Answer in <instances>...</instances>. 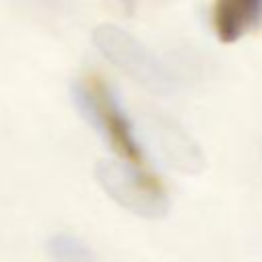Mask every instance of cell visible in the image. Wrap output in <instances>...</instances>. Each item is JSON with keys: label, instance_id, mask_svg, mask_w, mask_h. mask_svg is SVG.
<instances>
[{"label": "cell", "instance_id": "8992f818", "mask_svg": "<svg viewBox=\"0 0 262 262\" xmlns=\"http://www.w3.org/2000/svg\"><path fill=\"white\" fill-rule=\"evenodd\" d=\"M51 262H96L92 248L70 231L53 233L45 244Z\"/></svg>", "mask_w": 262, "mask_h": 262}, {"label": "cell", "instance_id": "5b68a950", "mask_svg": "<svg viewBox=\"0 0 262 262\" xmlns=\"http://www.w3.org/2000/svg\"><path fill=\"white\" fill-rule=\"evenodd\" d=\"M262 23V0H215L213 27L223 43H233Z\"/></svg>", "mask_w": 262, "mask_h": 262}, {"label": "cell", "instance_id": "277c9868", "mask_svg": "<svg viewBox=\"0 0 262 262\" xmlns=\"http://www.w3.org/2000/svg\"><path fill=\"white\" fill-rule=\"evenodd\" d=\"M145 129L160 158L170 168L184 174H199L205 170V154L180 123L162 113H151L145 121Z\"/></svg>", "mask_w": 262, "mask_h": 262}, {"label": "cell", "instance_id": "6da1fadb", "mask_svg": "<svg viewBox=\"0 0 262 262\" xmlns=\"http://www.w3.org/2000/svg\"><path fill=\"white\" fill-rule=\"evenodd\" d=\"M72 102L80 117L129 164L143 162V147L123 104L108 84L98 78H84L72 84Z\"/></svg>", "mask_w": 262, "mask_h": 262}, {"label": "cell", "instance_id": "3957f363", "mask_svg": "<svg viewBox=\"0 0 262 262\" xmlns=\"http://www.w3.org/2000/svg\"><path fill=\"white\" fill-rule=\"evenodd\" d=\"M94 178L119 207L137 217L162 219L170 211V199L164 186L135 164L98 160L94 166Z\"/></svg>", "mask_w": 262, "mask_h": 262}, {"label": "cell", "instance_id": "7a4b0ae2", "mask_svg": "<svg viewBox=\"0 0 262 262\" xmlns=\"http://www.w3.org/2000/svg\"><path fill=\"white\" fill-rule=\"evenodd\" d=\"M92 39L98 51L108 61H113L119 70H123L145 90L154 94L176 92L178 78L168 68V63H164L149 47H145L125 29L111 23H102L94 29Z\"/></svg>", "mask_w": 262, "mask_h": 262}, {"label": "cell", "instance_id": "52a82bcc", "mask_svg": "<svg viewBox=\"0 0 262 262\" xmlns=\"http://www.w3.org/2000/svg\"><path fill=\"white\" fill-rule=\"evenodd\" d=\"M260 158H262V141H260Z\"/></svg>", "mask_w": 262, "mask_h": 262}]
</instances>
